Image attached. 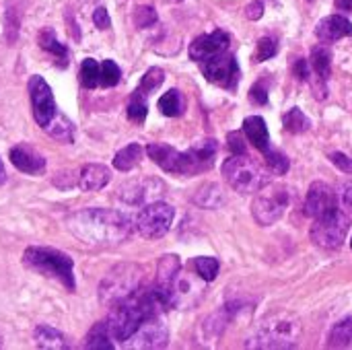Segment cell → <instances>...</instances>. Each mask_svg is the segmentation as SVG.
Listing matches in <instances>:
<instances>
[{"mask_svg":"<svg viewBox=\"0 0 352 350\" xmlns=\"http://www.w3.org/2000/svg\"><path fill=\"white\" fill-rule=\"evenodd\" d=\"M134 227L128 215L111 208H85L66 219V229L89 245H120Z\"/></svg>","mask_w":352,"mask_h":350,"instance_id":"obj_1","label":"cell"},{"mask_svg":"<svg viewBox=\"0 0 352 350\" xmlns=\"http://www.w3.org/2000/svg\"><path fill=\"white\" fill-rule=\"evenodd\" d=\"M303 326L295 314H274L266 318L254 336L250 338L248 347L252 349H295L301 340Z\"/></svg>","mask_w":352,"mask_h":350,"instance_id":"obj_2","label":"cell"},{"mask_svg":"<svg viewBox=\"0 0 352 350\" xmlns=\"http://www.w3.org/2000/svg\"><path fill=\"white\" fill-rule=\"evenodd\" d=\"M23 264L31 268L33 272L58 281L62 287L68 291L76 289L74 283V264L72 258L56 248H41V245H31L23 254Z\"/></svg>","mask_w":352,"mask_h":350,"instance_id":"obj_3","label":"cell"},{"mask_svg":"<svg viewBox=\"0 0 352 350\" xmlns=\"http://www.w3.org/2000/svg\"><path fill=\"white\" fill-rule=\"evenodd\" d=\"M144 270L138 264H118L113 266L103 283L99 285V301L105 307H113L116 303L128 299L142 287Z\"/></svg>","mask_w":352,"mask_h":350,"instance_id":"obj_4","label":"cell"},{"mask_svg":"<svg viewBox=\"0 0 352 350\" xmlns=\"http://www.w3.org/2000/svg\"><path fill=\"white\" fill-rule=\"evenodd\" d=\"M223 175L227 184L241 194H254L270 182L268 173L248 155L229 157L223 163Z\"/></svg>","mask_w":352,"mask_h":350,"instance_id":"obj_5","label":"cell"},{"mask_svg":"<svg viewBox=\"0 0 352 350\" xmlns=\"http://www.w3.org/2000/svg\"><path fill=\"white\" fill-rule=\"evenodd\" d=\"M289 190L283 184H266L258 190V196L252 202V215L258 225L268 227L283 219L289 208Z\"/></svg>","mask_w":352,"mask_h":350,"instance_id":"obj_6","label":"cell"},{"mask_svg":"<svg viewBox=\"0 0 352 350\" xmlns=\"http://www.w3.org/2000/svg\"><path fill=\"white\" fill-rule=\"evenodd\" d=\"M349 229H351V221L349 217L338 208L326 217H320V219H314V225H311V241L320 248H326V250H338L346 235H349Z\"/></svg>","mask_w":352,"mask_h":350,"instance_id":"obj_7","label":"cell"},{"mask_svg":"<svg viewBox=\"0 0 352 350\" xmlns=\"http://www.w3.org/2000/svg\"><path fill=\"white\" fill-rule=\"evenodd\" d=\"M175 210L165 202H148L136 217V229L146 239H161L171 229Z\"/></svg>","mask_w":352,"mask_h":350,"instance_id":"obj_8","label":"cell"},{"mask_svg":"<svg viewBox=\"0 0 352 350\" xmlns=\"http://www.w3.org/2000/svg\"><path fill=\"white\" fill-rule=\"evenodd\" d=\"M202 64V74L206 76V80H210L212 85H219L223 89L233 91L239 83V66L233 54L223 52L210 60L200 62Z\"/></svg>","mask_w":352,"mask_h":350,"instance_id":"obj_9","label":"cell"},{"mask_svg":"<svg viewBox=\"0 0 352 350\" xmlns=\"http://www.w3.org/2000/svg\"><path fill=\"white\" fill-rule=\"evenodd\" d=\"M29 97H31L33 118L37 126L45 128L52 122V118L58 113V107H56V99H54L50 85L39 74H33L29 78Z\"/></svg>","mask_w":352,"mask_h":350,"instance_id":"obj_10","label":"cell"},{"mask_svg":"<svg viewBox=\"0 0 352 350\" xmlns=\"http://www.w3.org/2000/svg\"><path fill=\"white\" fill-rule=\"evenodd\" d=\"M169 340V330L161 316H153L140 324V328L124 342L126 349H163Z\"/></svg>","mask_w":352,"mask_h":350,"instance_id":"obj_11","label":"cell"},{"mask_svg":"<svg viewBox=\"0 0 352 350\" xmlns=\"http://www.w3.org/2000/svg\"><path fill=\"white\" fill-rule=\"evenodd\" d=\"M305 215L311 219L326 217L334 210H338V196L334 188L326 182H314L305 196Z\"/></svg>","mask_w":352,"mask_h":350,"instance_id":"obj_12","label":"cell"},{"mask_svg":"<svg viewBox=\"0 0 352 350\" xmlns=\"http://www.w3.org/2000/svg\"><path fill=\"white\" fill-rule=\"evenodd\" d=\"M165 190L159 179H132L118 188V198L130 206H142L155 202V198Z\"/></svg>","mask_w":352,"mask_h":350,"instance_id":"obj_13","label":"cell"},{"mask_svg":"<svg viewBox=\"0 0 352 350\" xmlns=\"http://www.w3.org/2000/svg\"><path fill=\"white\" fill-rule=\"evenodd\" d=\"M146 155L157 163L163 171L167 173H177V175H188V157L186 151H177L169 144L153 142L146 146Z\"/></svg>","mask_w":352,"mask_h":350,"instance_id":"obj_14","label":"cell"},{"mask_svg":"<svg viewBox=\"0 0 352 350\" xmlns=\"http://www.w3.org/2000/svg\"><path fill=\"white\" fill-rule=\"evenodd\" d=\"M229 43H231V37L229 33L217 29L208 35H200L192 41L190 45V58L194 62H204V60H210L223 52H229Z\"/></svg>","mask_w":352,"mask_h":350,"instance_id":"obj_15","label":"cell"},{"mask_svg":"<svg viewBox=\"0 0 352 350\" xmlns=\"http://www.w3.org/2000/svg\"><path fill=\"white\" fill-rule=\"evenodd\" d=\"M217 153H219V142L212 140V138L200 140L194 146H190L186 151V157H188V175H198L202 171H208L214 165Z\"/></svg>","mask_w":352,"mask_h":350,"instance_id":"obj_16","label":"cell"},{"mask_svg":"<svg viewBox=\"0 0 352 350\" xmlns=\"http://www.w3.org/2000/svg\"><path fill=\"white\" fill-rule=\"evenodd\" d=\"M316 35L324 43H332L352 35V23L342 14H330L316 25Z\"/></svg>","mask_w":352,"mask_h":350,"instance_id":"obj_17","label":"cell"},{"mask_svg":"<svg viewBox=\"0 0 352 350\" xmlns=\"http://www.w3.org/2000/svg\"><path fill=\"white\" fill-rule=\"evenodd\" d=\"M10 161L12 165L23 173H41L45 169V159L29 144H16L10 149Z\"/></svg>","mask_w":352,"mask_h":350,"instance_id":"obj_18","label":"cell"},{"mask_svg":"<svg viewBox=\"0 0 352 350\" xmlns=\"http://www.w3.org/2000/svg\"><path fill=\"white\" fill-rule=\"evenodd\" d=\"M243 134L248 136V140L262 153L266 155L272 144H270V132H268V126L264 122L262 116H250L243 120Z\"/></svg>","mask_w":352,"mask_h":350,"instance_id":"obj_19","label":"cell"},{"mask_svg":"<svg viewBox=\"0 0 352 350\" xmlns=\"http://www.w3.org/2000/svg\"><path fill=\"white\" fill-rule=\"evenodd\" d=\"M109 177H111V173L105 165L91 163V165H85L78 175V188L82 192H97L109 184Z\"/></svg>","mask_w":352,"mask_h":350,"instance_id":"obj_20","label":"cell"},{"mask_svg":"<svg viewBox=\"0 0 352 350\" xmlns=\"http://www.w3.org/2000/svg\"><path fill=\"white\" fill-rule=\"evenodd\" d=\"M179 270H182V262L177 256H173V254L163 256L159 266H157V283L155 285L171 291V287L175 285V281L179 276Z\"/></svg>","mask_w":352,"mask_h":350,"instance_id":"obj_21","label":"cell"},{"mask_svg":"<svg viewBox=\"0 0 352 350\" xmlns=\"http://www.w3.org/2000/svg\"><path fill=\"white\" fill-rule=\"evenodd\" d=\"M144 153H146V149H142L138 142H132V144H128V146H124L122 151L116 153V157H113V167H116L118 171H132V169L142 161Z\"/></svg>","mask_w":352,"mask_h":350,"instance_id":"obj_22","label":"cell"},{"mask_svg":"<svg viewBox=\"0 0 352 350\" xmlns=\"http://www.w3.org/2000/svg\"><path fill=\"white\" fill-rule=\"evenodd\" d=\"M33 338H35V344L39 349L47 350H62L68 349V342L64 338L62 332H58L56 328L52 326H37L35 332H33Z\"/></svg>","mask_w":352,"mask_h":350,"instance_id":"obj_23","label":"cell"},{"mask_svg":"<svg viewBox=\"0 0 352 350\" xmlns=\"http://www.w3.org/2000/svg\"><path fill=\"white\" fill-rule=\"evenodd\" d=\"M113 336H111V330H109V324L107 322H99L91 328V332L87 334V340H85V349L89 350H113Z\"/></svg>","mask_w":352,"mask_h":350,"instance_id":"obj_24","label":"cell"},{"mask_svg":"<svg viewBox=\"0 0 352 350\" xmlns=\"http://www.w3.org/2000/svg\"><path fill=\"white\" fill-rule=\"evenodd\" d=\"M43 130L54 140H58V142H72V138H74V126H72V122L66 116H62L60 111L52 118V122Z\"/></svg>","mask_w":352,"mask_h":350,"instance_id":"obj_25","label":"cell"},{"mask_svg":"<svg viewBox=\"0 0 352 350\" xmlns=\"http://www.w3.org/2000/svg\"><path fill=\"white\" fill-rule=\"evenodd\" d=\"M39 47L45 50L47 54H52L54 58H58L62 66L68 64V50H66L64 43H60L56 39L54 29H41V33H39Z\"/></svg>","mask_w":352,"mask_h":350,"instance_id":"obj_26","label":"cell"},{"mask_svg":"<svg viewBox=\"0 0 352 350\" xmlns=\"http://www.w3.org/2000/svg\"><path fill=\"white\" fill-rule=\"evenodd\" d=\"M309 64H311V70L318 74V78H320L322 83H326L328 76H330L332 52H330L328 47H324V45L314 47V50H311V60H309Z\"/></svg>","mask_w":352,"mask_h":350,"instance_id":"obj_27","label":"cell"},{"mask_svg":"<svg viewBox=\"0 0 352 350\" xmlns=\"http://www.w3.org/2000/svg\"><path fill=\"white\" fill-rule=\"evenodd\" d=\"M159 109H161V113L167 116V118H177V116H182L184 109H186V99H184L182 91L171 89V91L163 93V97L159 99Z\"/></svg>","mask_w":352,"mask_h":350,"instance_id":"obj_28","label":"cell"},{"mask_svg":"<svg viewBox=\"0 0 352 350\" xmlns=\"http://www.w3.org/2000/svg\"><path fill=\"white\" fill-rule=\"evenodd\" d=\"M223 190L217 184H206L194 196V202L202 208H219L223 204Z\"/></svg>","mask_w":352,"mask_h":350,"instance_id":"obj_29","label":"cell"},{"mask_svg":"<svg viewBox=\"0 0 352 350\" xmlns=\"http://www.w3.org/2000/svg\"><path fill=\"white\" fill-rule=\"evenodd\" d=\"M328 344L336 347V349H344L352 344V318H344L342 322H338L330 336H328Z\"/></svg>","mask_w":352,"mask_h":350,"instance_id":"obj_30","label":"cell"},{"mask_svg":"<svg viewBox=\"0 0 352 350\" xmlns=\"http://www.w3.org/2000/svg\"><path fill=\"white\" fill-rule=\"evenodd\" d=\"M283 124H285V130L291 132V134H303L311 128V122L309 118L299 109V107H293L285 113L283 118Z\"/></svg>","mask_w":352,"mask_h":350,"instance_id":"obj_31","label":"cell"},{"mask_svg":"<svg viewBox=\"0 0 352 350\" xmlns=\"http://www.w3.org/2000/svg\"><path fill=\"white\" fill-rule=\"evenodd\" d=\"M101 80V64H97V60L87 58L80 64V85L85 89H95Z\"/></svg>","mask_w":352,"mask_h":350,"instance_id":"obj_32","label":"cell"},{"mask_svg":"<svg viewBox=\"0 0 352 350\" xmlns=\"http://www.w3.org/2000/svg\"><path fill=\"white\" fill-rule=\"evenodd\" d=\"M163 80H165V72H163L161 68L153 66V68H148V70L144 72V76L140 78V85L136 87V91H140L142 95L148 97L153 91H157V89L163 85Z\"/></svg>","mask_w":352,"mask_h":350,"instance_id":"obj_33","label":"cell"},{"mask_svg":"<svg viewBox=\"0 0 352 350\" xmlns=\"http://www.w3.org/2000/svg\"><path fill=\"white\" fill-rule=\"evenodd\" d=\"M194 270L204 283H212L219 274V260L210 256H200L194 260Z\"/></svg>","mask_w":352,"mask_h":350,"instance_id":"obj_34","label":"cell"},{"mask_svg":"<svg viewBox=\"0 0 352 350\" xmlns=\"http://www.w3.org/2000/svg\"><path fill=\"white\" fill-rule=\"evenodd\" d=\"M146 111H148L146 95H142L140 91H134L128 101V118L136 124H142L146 120Z\"/></svg>","mask_w":352,"mask_h":350,"instance_id":"obj_35","label":"cell"},{"mask_svg":"<svg viewBox=\"0 0 352 350\" xmlns=\"http://www.w3.org/2000/svg\"><path fill=\"white\" fill-rule=\"evenodd\" d=\"M122 78V70L120 66L113 62V60H103L101 64V80L99 85L101 87H116Z\"/></svg>","mask_w":352,"mask_h":350,"instance_id":"obj_36","label":"cell"},{"mask_svg":"<svg viewBox=\"0 0 352 350\" xmlns=\"http://www.w3.org/2000/svg\"><path fill=\"white\" fill-rule=\"evenodd\" d=\"M276 52H278V41H276L274 37H262V39L258 41L254 62H266V60L274 58Z\"/></svg>","mask_w":352,"mask_h":350,"instance_id":"obj_37","label":"cell"},{"mask_svg":"<svg viewBox=\"0 0 352 350\" xmlns=\"http://www.w3.org/2000/svg\"><path fill=\"white\" fill-rule=\"evenodd\" d=\"M266 161H268V165H270V169L276 173V175H283V173H287L289 171V157L283 153V151H278V149H270L266 155Z\"/></svg>","mask_w":352,"mask_h":350,"instance_id":"obj_38","label":"cell"},{"mask_svg":"<svg viewBox=\"0 0 352 350\" xmlns=\"http://www.w3.org/2000/svg\"><path fill=\"white\" fill-rule=\"evenodd\" d=\"M132 19H134V25L138 29H146V27H151V25L157 23V10L153 6H138L134 10V17Z\"/></svg>","mask_w":352,"mask_h":350,"instance_id":"obj_39","label":"cell"},{"mask_svg":"<svg viewBox=\"0 0 352 350\" xmlns=\"http://www.w3.org/2000/svg\"><path fill=\"white\" fill-rule=\"evenodd\" d=\"M250 101L256 103V105H266V103H268V89H266V85H264L262 80L256 83V85L250 89Z\"/></svg>","mask_w":352,"mask_h":350,"instance_id":"obj_40","label":"cell"},{"mask_svg":"<svg viewBox=\"0 0 352 350\" xmlns=\"http://www.w3.org/2000/svg\"><path fill=\"white\" fill-rule=\"evenodd\" d=\"M227 142H229V149L233 155H245V142H243L241 132H229Z\"/></svg>","mask_w":352,"mask_h":350,"instance_id":"obj_41","label":"cell"},{"mask_svg":"<svg viewBox=\"0 0 352 350\" xmlns=\"http://www.w3.org/2000/svg\"><path fill=\"white\" fill-rule=\"evenodd\" d=\"M330 159H332V163H334L340 171L352 173V159L349 155H344V153H332Z\"/></svg>","mask_w":352,"mask_h":350,"instance_id":"obj_42","label":"cell"},{"mask_svg":"<svg viewBox=\"0 0 352 350\" xmlns=\"http://www.w3.org/2000/svg\"><path fill=\"white\" fill-rule=\"evenodd\" d=\"M93 21H95V25H97V29H109V25H111V19H109L107 10H105L103 6H99V8L93 12Z\"/></svg>","mask_w":352,"mask_h":350,"instance_id":"obj_43","label":"cell"},{"mask_svg":"<svg viewBox=\"0 0 352 350\" xmlns=\"http://www.w3.org/2000/svg\"><path fill=\"white\" fill-rule=\"evenodd\" d=\"M245 14H248V19H252V21H258V19L264 14V2H262V0H254L252 4H248V8H245Z\"/></svg>","mask_w":352,"mask_h":350,"instance_id":"obj_44","label":"cell"},{"mask_svg":"<svg viewBox=\"0 0 352 350\" xmlns=\"http://www.w3.org/2000/svg\"><path fill=\"white\" fill-rule=\"evenodd\" d=\"M309 72H311V64L307 60H297L295 62V74L299 80H309Z\"/></svg>","mask_w":352,"mask_h":350,"instance_id":"obj_45","label":"cell"},{"mask_svg":"<svg viewBox=\"0 0 352 350\" xmlns=\"http://www.w3.org/2000/svg\"><path fill=\"white\" fill-rule=\"evenodd\" d=\"M342 202H344V206H346V208L352 212V186H349V188L344 190V194H342Z\"/></svg>","mask_w":352,"mask_h":350,"instance_id":"obj_46","label":"cell"},{"mask_svg":"<svg viewBox=\"0 0 352 350\" xmlns=\"http://www.w3.org/2000/svg\"><path fill=\"white\" fill-rule=\"evenodd\" d=\"M336 8L346 10V12H352V0H336Z\"/></svg>","mask_w":352,"mask_h":350,"instance_id":"obj_47","label":"cell"},{"mask_svg":"<svg viewBox=\"0 0 352 350\" xmlns=\"http://www.w3.org/2000/svg\"><path fill=\"white\" fill-rule=\"evenodd\" d=\"M6 182V169H4V163H2V159H0V186Z\"/></svg>","mask_w":352,"mask_h":350,"instance_id":"obj_48","label":"cell"},{"mask_svg":"<svg viewBox=\"0 0 352 350\" xmlns=\"http://www.w3.org/2000/svg\"><path fill=\"white\" fill-rule=\"evenodd\" d=\"M165 2H173L175 4V2H184V0H165Z\"/></svg>","mask_w":352,"mask_h":350,"instance_id":"obj_49","label":"cell"},{"mask_svg":"<svg viewBox=\"0 0 352 350\" xmlns=\"http://www.w3.org/2000/svg\"><path fill=\"white\" fill-rule=\"evenodd\" d=\"M0 347H2V338H0Z\"/></svg>","mask_w":352,"mask_h":350,"instance_id":"obj_50","label":"cell"},{"mask_svg":"<svg viewBox=\"0 0 352 350\" xmlns=\"http://www.w3.org/2000/svg\"><path fill=\"white\" fill-rule=\"evenodd\" d=\"M351 248H352V239H351Z\"/></svg>","mask_w":352,"mask_h":350,"instance_id":"obj_51","label":"cell"}]
</instances>
